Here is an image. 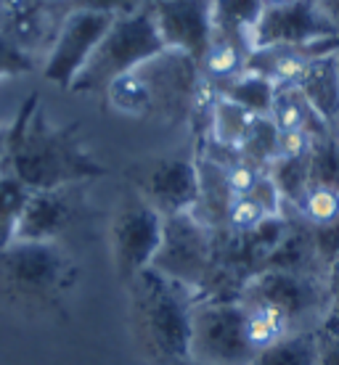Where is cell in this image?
Listing matches in <instances>:
<instances>
[{
    "instance_id": "7c38bea8",
    "label": "cell",
    "mask_w": 339,
    "mask_h": 365,
    "mask_svg": "<svg viewBox=\"0 0 339 365\" xmlns=\"http://www.w3.org/2000/svg\"><path fill=\"white\" fill-rule=\"evenodd\" d=\"M339 32L321 16L313 0H284L268 6L252 32V51L270 46H308Z\"/></svg>"
},
{
    "instance_id": "2e32d148",
    "label": "cell",
    "mask_w": 339,
    "mask_h": 365,
    "mask_svg": "<svg viewBox=\"0 0 339 365\" xmlns=\"http://www.w3.org/2000/svg\"><path fill=\"white\" fill-rule=\"evenodd\" d=\"M270 119H273L275 128L281 130V133H286V130H303V133H310L313 138L334 133V130L315 114V109L308 103V98L300 93L297 85H278V88H275V101H273Z\"/></svg>"
},
{
    "instance_id": "30bf717a",
    "label": "cell",
    "mask_w": 339,
    "mask_h": 365,
    "mask_svg": "<svg viewBox=\"0 0 339 365\" xmlns=\"http://www.w3.org/2000/svg\"><path fill=\"white\" fill-rule=\"evenodd\" d=\"M130 185L154 207L162 217L193 212L199 201V165L196 156H162L138 165Z\"/></svg>"
},
{
    "instance_id": "cb8c5ba5",
    "label": "cell",
    "mask_w": 339,
    "mask_h": 365,
    "mask_svg": "<svg viewBox=\"0 0 339 365\" xmlns=\"http://www.w3.org/2000/svg\"><path fill=\"white\" fill-rule=\"evenodd\" d=\"M297 212L303 215L313 228H326L339 220V191L329 185H315L310 182L305 196L297 204Z\"/></svg>"
},
{
    "instance_id": "d4e9b609",
    "label": "cell",
    "mask_w": 339,
    "mask_h": 365,
    "mask_svg": "<svg viewBox=\"0 0 339 365\" xmlns=\"http://www.w3.org/2000/svg\"><path fill=\"white\" fill-rule=\"evenodd\" d=\"M310 182L339 191V133H326L313 140Z\"/></svg>"
},
{
    "instance_id": "8d00e7d4",
    "label": "cell",
    "mask_w": 339,
    "mask_h": 365,
    "mask_svg": "<svg viewBox=\"0 0 339 365\" xmlns=\"http://www.w3.org/2000/svg\"><path fill=\"white\" fill-rule=\"evenodd\" d=\"M337 72H339V51H337Z\"/></svg>"
},
{
    "instance_id": "603a6c76",
    "label": "cell",
    "mask_w": 339,
    "mask_h": 365,
    "mask_svg": "<svg viewBox=\"0 0 339 365\" xmlns=\"http://www.w3.org/2000/svg\"><path fill=\"white\" fill-rule=\"evenodd\" d=\"M241 159L252 162L260 170H268L270 162L278 154V128L270 117H255L249 125V133L244 138V143L238 146Z\"/></svg>"
},
{
    "instance_id": "9a60e30c",
    "label": "cell",
    "mask_w": 339,
    "mask_h": 365,
    "mask_svg": "<svg viewBox=\"0 0 339 365\" xmlns=\"http://www.w3.org/2000/svg\"><path fill=\"white\" fill-rule=\"evenodd\" d=\"M265 6V0H212V40H231L252 53V32Z\"/></svg>"
},
{
    "instance_id": "277c9868",
    "label": "cell",
    "mask_w": 339,
    "mask_h": 365,
    "mask_svg": "<svg viewBox=\"0 0 339 365\" xmlns=\"http://www.w3.org/2000/svg\"><path fill=\"white\" fill-rule=\"evenodd\" d=\"M167 51L159 35L151 9H143L130 16H117L106 29L103 40L93 51L80 77L74 80V93H103L122 74L141 69Z\"/></svg>"
},
{
    "instance_id": "5bb4252c",
    "label": "cell",
    "mask_w": 339,
    "mask_h": 365,
    "mask_svg": "<svg viewBox=\"0 0 339 365\" xmlns=\"http://www.w3.org/2000/svg\"><path fill=\"white\" fill-rule=\"evenodd\" d=\"M297 88L310 103L315 114L329 125L334 133L339 128V72H337V53L315 58L297 80Z\"/></svg>"
},
{
    "instance_id": "d6986e66",
    "label": "cell",
    "mask_w": 339,
    "mask_h": 365,
    "mask_svg": "<svg viewBox=\"0 0 339 365\" xmlns=\"http://www.w3.org/2000/svg\"><path fill=\"white\" fill-rule=\"evenodd\" d=\"M215 91V88H212ZM255 114H249L247 109H241L238 103L223 98L215 93V101H212V111H210V140L218 143V146L233 148L238 151V146L244 143V138L249 133V125H252Z\"/></svg>"
},
{
    "instance_id": "d590c367",
    "label": "cell",
    "mask_w": 339,
    "mask_h": 365,
    "mask_svg": "<svg viewBox=\"0 0 339 365\" xmlns=\"http://www.w3.org/2000/svg\"><path fill=\"white\" fill-rule=\"evenodd\" d=\"M183 365H202V363H193V360H188V363H183Z\"/></svg>"
},
{
    "instance_id": "5b68a950",
    "label": "cell",
    "mask_w": 339,
    "mask_h": 365,
    "mask_svg": "<svg viewBox=\"0 0 339 365\" xmlns=\"http://www.w3.org/2000/svg\"><path fill=\"white\" fill-rule=\"evenodd\" d=\"M238 299L263 302L281 310L292 323L294 334L321 331L331 312L326 275L310 273V270L265 267L244 281Z\"/></svg>"
},
{
    "instance_id": "4fadbf2b",
    "label": "cell",
    "mask_w": 339,
    "mask_h": 365,
    "mask_svg": "<svg viewBox=\"0 0 339 365\" xmlns=\"http://www.w3.org/2000/svg\"><path fill=\"white\" fill-rule=\"evenodd\" d=\"M80 188L83 185H66L29 193L14 241H61L85 210Z\"/></svg>"
},
{
    "instance_id": "f1b7e54d",
    "label": "cell",
    "mask_w": 339,
    "mask_h": 365,
    "mask_svg": "<svg viewBox=\"0 0 339 365\" xmlns=\"http://www.w3.org/2000/svg\"><path fill=\"white\" fill-rule=\"evenodd\" d=\"M247 196L255 201L257 207L265 212L270 220L281 217V207H284L286 201H284V196H281V191H278V185L273 182V178L268 175V170L257 178V182L252 185V191H249Z\"/></svg>"
},
{
    "instance_id": "44dd1931",
    "label": "cell",
    "mask_w": 339,
    "mask_h": 365,
    "mask_svg": "<svg viewBox=\"0 0 339 365\" xmlns=\"http://www.w3.org/2000/svg\"><path fill=\"white\" fill-rule=\"evenodd\" d=\"M268 175L278 185L286 204L297 207L310 185V151L300 156H275L268 167Z\"/></svg>"
},
{
    "instance_id": "e0dca14e",
    "label": "cell",
    "mask_w": 339,
    "mask_h": 365,
    "mask_svg": "<svg viewBox=\"0 0 339 365\" xmlns=\"http://www.w3.org/2000/svg\"><path fill=\"white\" fill-rule=\"evenodd\" d=\"M215 93L238 103L241 109H247L255 117H270V111H273L275 85L257 72H247L244 69V72L231 77V80L215 83Z\"/></svg>"
},
{
    "instance_id": "ffe728a7",
    "label": "cell",
    "mask_w": 339,
    "mask_h": 365,
    "mask_svg": "<svg viewBox=\"0 0 339 365\" xmlns=\"http://www.w3.org/2000/svg\"><path fill=\"white\" fill-rule=\"evenodd\" d=\"M318 334L321 331H300L281 339L257 352L252 365H318Z\"/></svg>"
},
{
    "instance_id": "e575fe53",
    "label": "cell",
    "mask_w": 339,
    "mask_h": 365,
    "mask_svg": "<svg viewBox=\"0 0 339 365\" xmlns=\"http://www.w3.org/2000/svg\"><path fill=\"white\" fill-rule=\"evenodd\" d=\"M323 331H331V334H339V315H334V318L326 320V326H323Z\"/></svg>"
},
{
    "instance_id": "8992f818",
    "label": "cell",
    "mask_w": 339,
    "mask_h": 365,
    "mask_svg": "<svg viewBox=\"0 0 339 365\" xmlns=\"http://www.w3.org/2000/svg\"><path fill=\"white\" fill-rule=\"evenodd\" d=\"M257 349L249 344L241 299H196L188 360L202 365H252Z\"/></svg>"
},
{
    "instance_id": "ba28073f",
    "label": "cell",
    "mask_w": 339,
    "mask_h": 365,
    "mask_svg": "<svg viewBox=\"0 0 339 365\" xmlns=\"http://www.w3.org/2000/svg\"><path fill=\"white\" fill-rule=\"evenodd\" d=\"M151 267L196 292L215 267V230L193 212L165 217L162 244Z\"/></svg>"
},
{
    "instance_id": "d6a6232c",
    "label": "cell",
    "mask_w": 339,
    "mask_h": 365,
    "mask_svg": "<svg viewBox=\"0 0 339 365\" xmlns=\"http://www.w3.org/2000/svg\"><path fill=\"white\" fill-rule=\"evenodd\" d=\"M9 143H11V125H0V167H3V162H6Z\"/></svg>"
},
{
    "instance_id": "83f0119b",
    "label": "cell",
    "mask_w": 339,
    "mask_h": 365,
    "mask_svg": "<svg viewBox=\"0 0 339 365\" xmlns=\"http://www.w3.org/2000/svg\"><path fill=\"white\" fill-rule=\"evenodd\" d=\"M151 0H61L64 14L72 9H85V11H101L109 16H130L143 11Z\"/></svg>"
},
{
    "instance_id": "f546056e",
    "label": "cell",
    "mask_w": 339,
    "mask_h": 365,
    "mask_svg": "<svg viewBox=\"0 0 339 365\" xmlns=\"http://www.w3.org/2000/svg\"><path fill=\"white\" fill-rule=\"evenodd\" d=\"M318 365H339V334H318Z\"/></svg>"
},
{
    "instance_id": "8fae6325",
    "label": "cell",
    "mask_w": 339,
    "mask_h": 365,
    "mask_svg": "<svg viewBox=\"0 0 339 365\" xmlns=\"http://www.w3.org/2000/svg\"><path fill=\"white\" fill-rule=\"evenodd\" d=\"M156 29L167 51H178L202 66L212 46V0H151Z\"/></svg>"
},
{
    "instance_id": "4dcf8cb0",
    "label": "cell",
    "mask_w": 339,
    "mask_h": 365,
    "mask_svg": "<svg viewBox=\"0 0 339 365\" xmlns=\"http://www.w3.org/2000/svg\"><path fill=\"white\" fill-rule=\"evenodd\" d=\"M326 289H329V304H331L329 318H334V315H339V257L326 267Z\"/></svg>"
},
{
    "instance_id": "6da1fadb",
    "label": "cell",
    "mask_w": 339,
    "mask_h": 365,
    "mask_svg": "<svg viewBox=\"0 0 339 365\" xmlns=\"http://www.w3.org/2000/svg\"><path fill=\"white\" fill-rule=\"evenodd\" d=\"M0 173L14 175L29 191H51L66 185H83L109 173L85 148L80 122L54 125L32 93L11 122V143Z\"/></svg>"
},
{
    "instance_id": "1f68e13d",
    "label": "cell",
    "mask_w": 339,
    "mask_h": 365,
    "mask_svg": "<svg viewBox=\"0 0 339 365\" xmlns=\"http://www.w3.org/2000/svg\"><path fill=\"white\" fill-rule=\"evenodd\" d=\"M313 3L321 11V16L339 32V0H313Z\"/></svg>"
},
{
    "instance_id": "4316f807",
    "label": "cell",
    "mask_w": 339,
    "mask_h": 365,
    "mask_svg": "<svg viewBox=\"0 0 339 365\" xmlns=\"http://www.w3.org/2000/svg\"><path fill=\"white\" fill-rule=\"evenodd\" d=\"M265 220H270V217H268L265 212L260 210L249 196H236L228 210L226 225H228L231 230H236V233H252V230L260 228Z\"/></svg>"
},
{
    "instance_id": "ac0fdd59",
    "label": "cell",
    "mask_w": 339,
    "mask_h": 365,
    "mask_svg": "<svg viewBox=\"0 0 339 365\" xmlns=\"http://www.w3.org/2000/svg\"><path fill=\"white\" fill-rule=\"evenodd\" d=\"M103 96H106L111 109L125 114V117H148L154 111V93H151V83H148V74L143 66L114 80L103 91Z\"/></svg>"
},
{
    "instance_id": "836d02e7",
    "label": "cell",
    "mask_w": 339,
    "mask_h": 365,
    "mask_svg": "<svg viewBox=\"0 0 339 365\" xmlns=\"http://www.w3.org/2000/svg\"><path fill=\"white\" fill-rule=\"evenodd\" d=\"M14 6H16V0H0V29H6L11 14H14Z\"/></svg>"
},
{
    "instance_id": "9c48e42d",
    "label": "cell",
    "mask_w": 339,
    "mask_h": 365,
    "mask_svg": "<svg viewBox=\"0 0 339 365\" xmlns=\"http://www.w3.org/2000/svg\"><path fill=\"white\" fill-rule=\"evenodd\" d=\"M114 19L117 16H109L101 11H66L59 21V29H56L51 51H48L46 64H43V77L48 83L59 85L64 91H72L74 80L91 61L93 51L98 48Z\"/></svg>"
},
{
    "instance_id": "7a4b0ae2",
    "label": "cell",
    "mask_w": 339,
    "mask_h": 365,
    "mask_svg": "<svg viewBox=\"0 0 339 365\" xmlns=\"http://www.w3.org/2000/svg\"><path fill=\"white\" fill-rule=\"evenodd\" d=\"M130 323L143 355L156 365H183L191 352V320L196 292L146 267L125 286Z\"/></svg>"
},
{
    "instance_id": "7402d4cb",
    "label": "cell",
    "mask_w": 339,
    "mask_h": 365,
    "mask_svg": "<svg viewBox=\"0 0 339 365\" xmlns=\"http://www.w3.org/2000/svg\"><path fill=\"white\" fill-rule=\"evenodd\" d=\"M29 188L14 175L0 173V249L14 244L19 220L29 201Z\"/></svg>"
},
{
    "instance_id": "484cf974",
    "label": "cell",
    "mask_w": 339,
    "mask_h": 365,
    "mask_svg": "<svg viewBox=\"0 0 339 365\" xmlns=\"http://www.w3.org/2000/svg\"><path fill=\"white\" fill-rule=\"evenodd\" d=\"M35 69V58L24 46L0 29V77H21Z\"/></svg>"
},
{
    "instance_id": "52a82bcc",
    "label": "cell",
    "mask_w": 339,
    "mask_h": 365,
    "mask_svg": "<svg viewBox=\"0 0 339 365\" xmlns=\"http://www.w3.org/2000/svg\"><path fill=\"white\" fill-rule=\"evenodd\" d=\"M162 230H165V217L133 185H128L119 196L109 228L114 270L125 286L138 273L151 267L162 244Z\"/></svg>"
},
{
    "instance_id": "3957f363",
    "label": "cell",
    "mask_w": 339,
    "mask_h": 365,
    "mask_svg": "<svg viewBox=\"0 0 339 365\" xmlns=\"http://www.w3.org/2000/svg\"><path fill=\"white\" fill-rule=\"evenodd\" d=\"M77 265L59 241H14L0 249V299L27 312L66 318Z\"/></svg>"
}]
</instances>
